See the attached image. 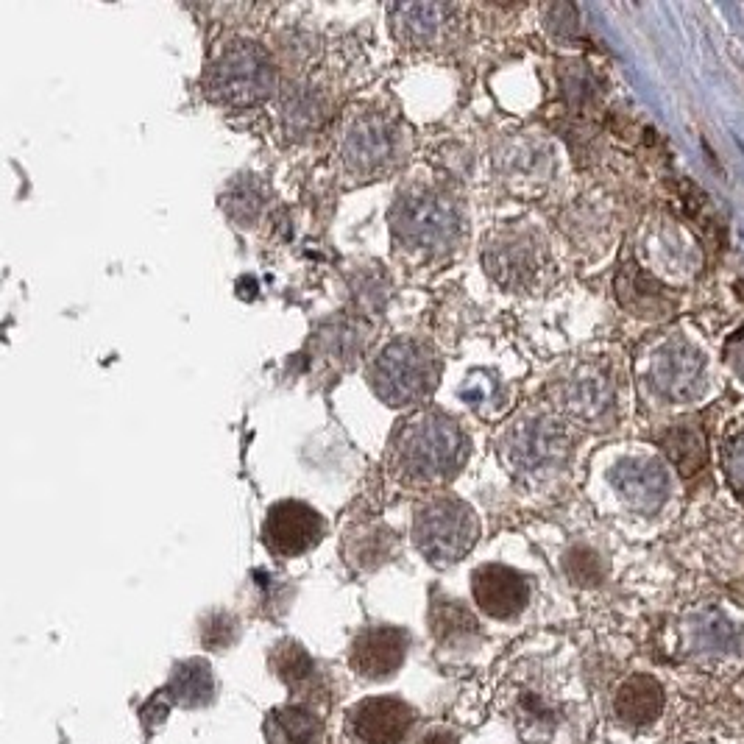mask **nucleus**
I'll return each mask as SVG.
<instances>
[{
	"label": "nucleus",
	"mask_w": 744,
	"mask_h": 744,
	"mask_svg": "<svg viewBox=\"0 0 744 744\" xmlns=\"http://www.w3.org/2000/svg\"><path fill=\"white\" fill-rule=\"evenodd\" d=\"M407 647H410V636L402 627H366L354 636L352 650H349V666L360 678L388 680L405 664Z\"/></svg>",
	"instance_id": "obj_10"
},
{
	"label": "nucleus",
	"mask_w": 744,
	"mask_h": 744,
	"mask_svg": "<svg viewBox=\"0 0 744 744\" xmlns=\"http://www.w3.org/2000/svg\"><path fill=\"white\" fill-rule=\"evenodd\" d=\"M483 262L485 271L502 288L524 290L536 282L541 271V248L530 232L508 226L485 237Z\"/></svg>",
	"instance_id": "obj_8"
},
{
	"label": "nucleus",
	"mask_w": 744,
	"mask_h": 744,
	"mask_svg": "<svg viewBox=\"0 0 744 744\" xmlns=\"http://www.w3.org/2000/svg\"><path fill=\"white\" fill-rule=\"evenodd\" d=\"M282 118H285V129L293 137H304L315 131L324 118H327V101L321 90H315L310 84H296L288 87L285 98H282Z\"/></svg>",
	"instance_id": "obj_15"
},
{
	"label": "nucleus",
	"mask_w": 744,
	"mask_h": 744,
	"mask_svg": "<svg viewBox=\"0 0 744 744\" xmlns=\"http://www.w3.org/2000/svg\"><path fill=\"white\" fill-rule=\"evenodd\" d=\"M391 232L393 243L407 254L432 260L457 248L466 232V215L444 184L413 182L393 201Z\"/></svg>",
	"instance_id": "obj_2"
},
{
	"label": "nucleus",
	"mask_w": 744,
	"mask_h": 744,
	"mask_svg": "<svg viewBox=\"0 0 744 744\" xmlns=\"http://www.w3.org/2000/svg\"><path fill=\"white\" fill-rule=\"evenodd\" d=\"M418 744H457V736L452 731H446V728H435Z\"/></svg>",
	"instance_id": "obj_21"
},
{
	"label": "nucleus",
	"mask_w": 744,
	"mask_h": 744,
	"mask_svg": "<svg viewBox=\"0 0 744 744\" xmlns=\"http://www.w3.org/2000/svg\"><path fill=\"white\" fill-rule=\"evenodd\" d=\"M460 9L452 3H396L391 28L396 40L410 48H438L452 37Z\"/></svg>",
	"instance_id": "obj_12"
},
{
	"label": "nucleus",
	"mask_w": 744,
	"mask_h": 744,
	"mask_svg": "<svg viewBox=\"0 0 744 744\" xmlns=\"http://www.w3.org/2000/svg\"><path fill=\"white\" fill-rule=\"evenodd\" d=\"M616 717L627 725H647L655 722L664 711V689L650 675H633L627 678L614 700Z\"/></svg>",
	"instance_id": "obj_14"
},
{
	"label": "nucleus",
	"mask_w": 744,
	"mask_h": 744,
	"mask_svg": "<svg viewBox=\"0 0 744 744\" xmlns=\"http://www.w3.org/2000/svg\"><path fill=\"white\" fill-rule=\"evenodd\" d=\"M274 664L276 672L288 680V683H301V680H307L313 675V664H310L307 653L301 650L299 644H290V641L276 647Z\"/></svg>",
	"instance_id": "obj_19"
},
{
	"label": "nucleus",
	"mask_w": 744,
	"mask_h": 744,
	"mask_svg": "<svg viewBox=\"0 0 744 744\" xmlns=\"http://www.w3.org/2000/svg\"><path fill=\"white\" fill-rule=\"evenodd\" d=\"M265 187L257 176H237L221 196V207L237 226H251L265 209Z\"/></svg>",
	"instance_id": "obj_16"
},
{
	"label": "nucleus",
	"mask_w": 744,
	"mask_h": 744,
	"mask_svg": "<svg viewBox=\"0 0 744 744\" xmlns=\"http://www.w3.org/2000/svg\"><path fill=\"white\" fill-rule=\"evenodd\" d=\"M480 538V519L455 494H432L418 505L413 519L416 549L432 566H455L469 555Z\"/></svg>",
	"instance_id": "obj_5"
},
{
	"label": "nucleus",
	"mask_w": 744,
	"mask_h": 744,
	"mask_svg": "<svg viewBox=\"0 0 744 744\" xmlns=\"http://www.w3.org/2000/svg\"><path fill=\"white\" fill-rule=\"evenodd\" d=\"M566 569H569V575L575 583H597L602 577V566L597 561V555L594 552H586V549H575L572 555H569V561H566Z\"/></svg>",
	"instance_id": "obj_20"
},
{
	"label": "nucleus",
	"mask_w": 744,
	"mask_h": 744,
	"mask_svg": "<svg viewBox=\"0 0 744 744\" xmlns=\"http://www.w3.org/2000/svg\"><path fill=\"white\" fill-rule=\"evenodd\" d=\"M407 151L405 129L385 112L360 109L343 120L338 137L340 170L357 182L382 179L402 165Z\"/></svg>",
	"instance_id": "obj_3"
},
{
	"label": "nucleus",
	"mask_w": 744,
	"mask_h": 744,
	"mask_svg": "<svg viewBox=\"0 0 744 744\" xmlns=\"http://www.w3.org/2000/svg\"><path fill=\"white\" fill-rule=\"evenodd\" d=\"M168 692L182 705H201L209 703L212 697V672L207 661H184L176 666L170 678Z\"/></svg>",
	"instance_id": "obj_17"
},
{
	"label": "nucleus",
	"mask_w": 744,
	"mask_h": 744,
	"mask_svg": "<svg viewBox=\"0 0 744 744\" xmlns=\"http://www.w3.org/2000/svg\"><path fill=\"white\" fill-rule=\"evenodd\" d=\"M327 533L324 516L301 502V499H282L268 508L265 522H262V544L276 558H299L304 552L321 544Z\"/></svg>",
	"instance_id": "obj_7"
},
{
	"label": "nucleus",
	"mask_w": 744,
	"mask_h": 744,
	"mask_svg": "<svg viewBox=\"0 0 744 744\" xmlns=\"http://www.w3.org/2000/svg\"><path fill=\"white\" fill-rule=\"evenodd\" d=\"M432 627H435V633L438 636H446V639H452V636H466L471 630H477V622H474V616L455 600H446L444 605H435L432 608Z\"/></svg>",
	"instance_id": "obj_18"
},
{
	"label": "nucleus",
	"mask_w": 744,
	"mask_h": 744,
	"mask_svg": "<svg viewBox=\"0 0 744 744\" xmlns=\"http://www.w3.org/2000/svg\"><path fill=\"white\" fill-rule=\"evenodd\" d=\"M441 379V357L427 340L396 338L371 360L368 385L385 405L413 407L430 399Z\"/></svg>",
	"instance_id": "obj_4"
},
{
	"label": "nucleus",
	"mask_w": 744,
	"mask_h": 744,
	"mask_svg": "<svg viewBox=\"0 0 744 744\" xmlns=\"http://www.w3.org/2000/svg\"><path fill=\"white\" fill-rule=\"evenodd\" d=\"M469 435L441 410H424L407 418L391 444L393 471L418 485L452 480L469 457Z\"/></svg>",
	"instance_id": "obj_1"
},
{
	"label": "nucleus",
	"mask_w": 744,
	"mask_h": 744,
	"mask_svg": "<svg viewBox=\"0 0 744 744\" xmlns=\"http://www.w3.org/2000/svg\"><path fill=\"white\" fill-rule=\"evenodd\" d=\"M204 90L215 104L229 109L257 106L276 90V67L257 42L235 40L207 67Z\"/></svg>",
	"instance_id": "obj_6"
},
{
	"label": "nucleus",
	"mask_w": 744,
	"mask_h": 744,
	"mask_svg": "<svg viewBox=\"0 0 744 744\" xmlns=\"http://www.w3.org/2000/svg\"><path fill=\"white\" fill-rule=\"evenodd\" d=\"M471 594L477 608L491 619H513L530 602V583L522 572L502 566V563H483L471 575Z\"/></svg>",
	"instance_id": "obj_11"
},
{
	"label": "nucleus",
	"mask_w": 744,
	"mask_h": 744,
	"mask_svg": "<svg viewBox=\"0 0 744 744\" xmlns=\"http://www.w3.org/2000/svg\"><path fill=\"white\" fill-rule=\"evenodd\" d=\"M555 430L549 421L536 418V421H519L510 427L505 441H502V457L510 466V471L519 474H536L544 469L549 460L555 457Z\"/></svg>",
	"instance_id": "obj_13"
},
{
	"label": "nucleus",
	"mask_w": 744,
	"mask_h": 744,
	"mask_svg": "<svg viewBox=\"0 0 744 744\" xmlns=\"http://www.w3.org/2000/svg\"><path fill=\"white\" fill-rule=\"evenodd\" d=\"M346 725L360 744H402L416 725V711L393 694L366 697L349 711Z\"/></svg>",
	"instance_id": "obj_9"
}]
</instances>
